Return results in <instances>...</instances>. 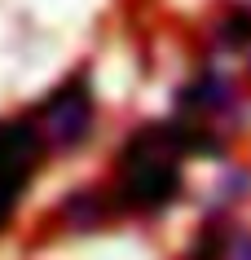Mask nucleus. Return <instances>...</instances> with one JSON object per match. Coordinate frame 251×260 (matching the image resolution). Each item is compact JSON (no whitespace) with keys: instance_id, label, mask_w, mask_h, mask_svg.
I'll list each match as a JSON object with an SVG mask.
<instances>
[{"instance_id":"nucleus-1","label":"nucleus","mask_w":251,"mask_h":260,"mask_svg":"<svg viewBox=\"0 0 251 260\" xmlns=\"http://www.w3.org/2000/svg\"><path fill=\"white\" fill-rule=\"evenodd\" d=\"M225 146L216 133L203 128V119L176 115L167 123L137 128L119 150L115 164V203L128 212H163L181 194V159L207 154L216 159Z\"/></svg>"},{"instance_id":"nucleus-2","label":"nucleus","mask_w":251,"mask_h":260,"mask_svg":"<svg viewBox=\"0 0 251 260\" xmlns=\"http://www.w3.org/2000/svg\"><path fill=\"white\" fill-rule=\"evenodd\" d=\"M44 137L40 119H0V230L14 220L22 194L44 159Z\"/></svg>"},{"instance_id":"nucleus-3","label":"nucleus","mask_w":251,"mask_h":260,"mask_svg":"<svg viewBox=\"0 0 251 260\" xmlns=\"http://www.w3.org/2000/svg\"><path fill=\"white\" fill-rule=\"evenodd\" d=\"M35 119H40L49 141H57V146H80L88 137V128H93V93H88V84L84 80L57 84L53 93L44 97V106H40Z\"/></svg>"},{"instance_id":"nucleus-4","label":"nucleus","mask_w":251,"mask_h":260,"mask_svg":"<svg viewBox=\"0 0 251 260\" xmlns=\"http://www.w3.org/2000/svg\"><path fill=\"white\" fill-rule=\"evenodd\" d=\"M181 106L198 110V115H216V110L234 106V84L225 75H198L190 88H181Z\"/></svg>"},{"instance_id":"nucleus-5","label":"nucleus","mask_w":251,"mask_h":260,"mask_svg":"<svg viewBox=\"0 0 251 260\" xmlns=\"http://www.w3.org/2000/svg\"><path fill=\"white\" fill-rule=\"evenodd\" d=\"M190 260H229V225L211 220L207 230L194 238V247H190Z\"/></svg>"},{"instance_id":"nucleus-6","label":"nucleus","mask_w":251,"mask_h":260,"mask_svg":"<svg viewBox=\"0 0 251 260\" xmlns=\"http://www.w3.org/2000/svg\"><path fill=\"white\" fill-rule=\"evenodd\" d=\"M221 40L238 44V49H251V14H247V9H234V14L225 18V27H221Z\"/></svg>"},{"instance_id":"nucleus-7","label":"nucleus","mask_w":251,"mask_h":260,"mask_svg":"<svg viewBox=\"0 0 251 260\" xmlns=\"http://www.w3.org/2000/svg\"><path fill=\"white\" fill-rule=\"evenodd\" d=\"M229 260H251V234L229 230Z\"/></svg>"}]
</instances>
